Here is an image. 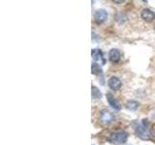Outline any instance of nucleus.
Returning <instances> with one entry per match:
<instances>
[{"label": "nucleus", "mask_w": 155, "mask_h": 145, "mask_svg": "<svg viewBox=\"0 0 155 145\" xmlns=\"http://www.w3.org/2000/svg\"><path fill=\"white\" fill-rule=\"evenodd\" d=\"M126 107H127L128 109H130V110H136L138 107H139V103H138L137 101L130 100V101H128L127 103H126Z\"/></svg>", "instance_id": "9d476101"}, {"label": "nucleus", "mask_w": 155, "mask_h": 145, "mask_svg": "<svg viewBox=\"0 0 155 145\" xmlns=\"http://www.w3.org/2000/svg\"><path fill=\"white\" fill-rule=\"evenodd\" d=\"M106 97H107V101H108L109 104H110V106L113 107L114 110H117V111H118V110L121 109V106H120L118 102L114 99L113 95L111 94V93H107Z\"/></svg>", "instance_id": "423d86ee"}, {"label": "nucleus", "mask_w": 155, "mask_h": 145, "mask_svg": "<svg viewBox=\"0 0 155 145\" xmlns=\"http://www.w3.org/2000/svg\"><path fill=\"white\" fill-rule=\"evenodd\" d=\"M108 84H109V87L113 90V91H117V90H119L120 88H121V81H120V79L118 77H111L109 78V81H108Z\"/></svg>", "instance_id": "39448f33"}, {"label": "nucleus", "mask_w": 155, "mask_h": 145, "mask_svg": "<svg viewBox=\"0 0 155 145\" xmlns=\"http://www.w3.org/2000/svg\"><path fill=\"white\" fill-rule=\"evenodd\" d=\"M140 17H142V19L143 20H145V21L147 22H150L152 20L154 19L155 17V14L153 11H151L150 9H143L142 11V13H140Z\"/></svg>", "instance_id": "0eeeda50"}, {"label": "nucleus", "mask_w": 155, "mask_h": 145, "mask_svg": "<svg viewBox=\"0 0 155 145\" xmlns=\"http://www.w3.org/2000/svg\"><path fill=\"white\" fill-rule=\"evenodd\" d=\"M91 72L94 75H99L102 74V68L100 67L99 64H97L96 62L92 63V66H91Z\"/></svg>", "instance_id": "9b49d317"}, {"label": "nucleus", "mask_w": 155, "mask_h": 145, "mask_svg": "<svg viewBox=\"0 0 155 145\" xmlns=\"http://www.w3.org/2000/svg\"><path fill=\"white\" fill-rule=\"evenodd\" d=\"M100 121L103 124L109 125L113 121V115L109 111V110H102L100 112Z\"/></svg>", "instance_id": "20e7f679"}, {"label": "nucleus", "mask_w": 155, "mask_h": 145, "mask_svg": "<svg viewBox=\"0 0 155 145\" xmlns=\"http://www.w3.org/2000/svg\"><path fill=\"white\" fill-rule=\"evenodd\" d=\"M91 56H92V59L95 61H99V60H103L105 62V60L103 59V52L101 49L98 48H94L91 50Z\"/></svg>", "instance_id": "1a4fd4ad"}, {"label": "nucleus", "mask_w": 155, "mask_h": 145, "mask_svg": "<svg viewBox=\"0 0 155 145\" xmlns=\"http://www.w3.org/2000/svg\"><path fill=\"white\" fill-rule=\"evenodd\" d=\"M94 19H95V21L99 24L101 23H104L106 20L108 19V13L107 11L104 10V9H99L95 12L94 14Z\"/></svg>", "instance_id": "7ed1b4c3"}, {"label": "nucleus", "mask_w": 155, "mask_h": 145, "mask_svg": "<svg viewBox=\"0 0 155 145\" xmlns=\"http://www.w3.org/2000/svg\"><path fill=\"white\" fill-rule=\"evenodd\" d=\"M133 127H134L136 135L139 136L140 138L143 139V140H147V139L150 138V133H149V130L147 129V126L143 125V122L134 121Z\"/></svg>", "instance_id": "f257e3e1"}, {"label": "nucleus", "mask_w": 155, "mask_h": 145, "mask_svg": "<svg viewBox=\"0 0 155 145\" xmlns=\"http://www.w3.org/2000/svg\"><path fill=\"white\" fill-rule=\"evenodd\" d=\"M128 138V135L127 133L124 132V130H117V132L113 133L109 137V140H110L111 143H116V144H123L127 141Z\"/></svg>", "instance_id": "f03ea898"}, {"label": "nucleus", "mask_w": 155, "mask_h": 145, "mask_svg": "<svg viewBox=\"0 0 155 145\" xmlns=\"http://www.w3.org/2000/svg\"><path fill=\"white\" fill-rule=\"evenodd\" d=\"M109 59H110L111 62H113V63L118 62L120 59V52L118 49H116V48L111 49L110 52H109Z\"/></svg>", "instance_id": "6e6552de"}, {"label": "nucleus", "mask_w": 155, "mask_h": 145, "mask_svg": "<svg viewBox=\"0 0 155 145\" xmlns=\"http://www.w3.org/2000/svg\"><path fill=\"white\" fill-rule=\"evenodd\" d=\"M154 30H155V24H154Z\"/></svg>", "instance_id": "ddd939ff"}, {"label": "nucleus", "mask_w": 155, "mask_h": 145, "mask_svg": "<svg viewBox=\"0 0 155 145\" xmlns=\"http://www.w3.org/2000/svg\"><path fill=\"white\" fill-rule=\"evenodd\" d=\"M91 93H92V97L94 99H100L102 97L101 91H100L96 86H92V88H91Z\"/></svg>", "instance_id": "f8f14e48"}]
</instances>
